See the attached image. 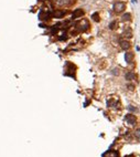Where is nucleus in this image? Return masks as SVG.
I'll list each match as a JSON object with an SVG mask.
<instances>
[{"label": "nucleus", "instance_id": "6e6552de", "mask_svg": "<svg viewBox=\"0 0 140 157\" xmlns=\"http://www.w3.org/2000/svg\"><path fill=\"white\" fill-rule=\"evenodd\" d=\"M130 20H131L130 14H125L122 16V21H130Z\"/></svg>", "mask_w": 140, "mask_h": 157}, {"label": "nucleus", "instance_id": "ddd939ff", "mask_svg": "<svg viewBox=\"0 0 140 157\" xmlns=\"http://www.w3.org/2000/svg\"><path fill=\"white\" fill-rule=\"evenodd\" d=\"M135 136L140 141V128H139V129H137V131L135 132Z\"/></svg>", "mask_w": 140, "mask_h": 157}, {"label": "nucleus", "instance_id": "0eeeda50", "mask_svg": "<svg viewBox=\"0 0 140 157\" xmlns=\"http://www.w3.org/2000/svg\"><path fill=\"white\" fill-rule=\"evenodd\" d=\"M124 36L126 38H131L132 37V31H131V29H127L126 31L124 32Z\"/></svg>", "mask_w": 140, "mask_h": 157}, {"label": "nucleus", "instance_id": "7ed1b4c3", "mask_svg": "<svg viewBox=\"0 0 140 157\" xmlns=\"http://www.w3.org/2000/svg\"><path fill=\"white\" fill-rule=\"evenodd\" d=\"M103 157H119V153L117 151H114V149H110V151H107L105 153Z\"/></svg>", "mask_w": 140, "mask_h": 157}, {"label": "nucleus", "instance_id": "f8f14e48", "mask_svg": "<svg viewBox=\"0 0 140 157\" xmlns=\"http://www.w3.org/2000/svg\"><path fill=\"white\" fill-rule=\"evenodd\" d=\"M116 26H117V21H113V22L110 23V27L109 28L112 29V30H114V29L116 28Z\"/></svg>", "mask_w": 140, "mask_h": 157}, {"label": "nucleus", "instance_id": "f03ea898", "mask_svg": "<svg viewBox=\"0 0 140 157\" xmlns=\"http://www.w3.org/2000/svg\"><path fill=\"white\" fill-rule=\"evenodd\" d=\"M125 8H126V4H125V2H117V4L114 5V10H115V12H117V14L122 12V11L125 10Z\"/></svg>", "mask_w": 140, "mask_h": 157}, {"label": "nucleus", "instance_id": "2eb2a0df", "mask_svg": "<svg viewBox=\"0 0 140 157\" xmlns=\"http://www.w3.org/2000/svg\"><path fill=\"white\" fill-rule=\"evenodd\" d=\"M132 1H134V2H136V1H137V0H132Z\"/></svg>", "mask_w": 140, "mask_h": 157}, {"label": "nucleus", "instance_id": "9d476101", "mask_svg": "<svg viewBox=\"0 0 140 157\" xmlns=\"http://www.w3.org/2000/svg\"><path fill=\"white\" fill-rule=\"evenodd\" d=\"M92 18H93V20H94V21L98 22V21H99V14H97V12H95V14H93V17H92Z\"/></svg>", "mask_w": 140, "mask_h": 157}, {"label": "nucleus", "instance_id": "9b49d317", "mask_svg": "<svg viewBox=\"0 0 140 157\" xmlns=\"http://www.w3.org/2000/svg\"><path fill=\"white\" fill-rule=\"evenodd\" d=\"M64 14H65V12H63V11H56V12L54 14V16L56 17V18H61Z\"/></svg>", "mask_w": 140, "mask_h": 157}, {"label": "nucleus", "instance_id": "423d86ee", "mask_svg": "<svg viewBox=\"0 0 140 157\" xmlns=\"http://www.w3.org/2000/svg\"><path fill=\"white\" fill-rule=\"evenodd\" d=\"M83 14H84V11L81 10V9H78V10H76L74 14H73V18H78V17H82Z\"/></svg>", "mask_w": 140, "mask_h": 157}, {"label": "nucleus", "instance_id": "1a4fd4ad", "mask_svg": "<svg viewBox=\"0 0 140 157\" xmlns=\"http://www.w3.org/2000/svg\"><path fill=\"white\" fill-rule=\"evenodd\" d=\"M136 75L132 72H128V73H126V78L127 80H132V78H135Z\"/></svg>", "mask_w": 140, "mask_h": 157}, {"label": "nucleus", "instance_id": "20e7f679", "mask_svg": "<svg viewBox=\"0 0 140 157\" xmlns=\"http://www.w3.org/2000/svg\"><path fill=\"white\" fill-rule=\"evenodd\" d=\"M134 58H135V54L132 52H126L125 54V59H126L127 63H131L134 61Z\"/></svg>", "mask_w": 140, "mask_h": 157}, {"label": "nucleus", "instance_id": "f257e3e1", "mask_svg": "<svg viewBox=\"0 0 140 157\" xmlns=\"http://www.w3.org/2000/svg\"><path fill=\"white\" fill-rule=\"evenodd\" d=\"M125 122H126V124L129 125V126H135L137 120H136L135 115L128 114V115H126V117H125Z\"/></svg>", "mask_w": 140, "mask_h": 157}, {"label": "nucleus", "instance_id": "39448f33", "mask_svg": "<svg viewBox=\"0 0 140 157\" xmlns=\"http://www.w3.org/2000/svg\"><path fill=\"white\" fill-rule=\"evenodd\" d=\"M120 46H122V49H124V50H128L130 48V42L127 41V40H122L120 41Z\"/></svg>", "mask_w": 140, "mask_h": 157}, {"label": "nucleus", "instance_id": "4468645a", "mask_svg": "<svg viewBox=\"0 0 140 157\" xmlns=\"http://www.w3.org/2000/svg\"><path fill=\"white\" fill-rule=\"evenodd\" d=\"M125 157H134L132 155H127V156H125Z\"/></svg>", "mask_w": 140, "mask_h": 157}]
</instances>
